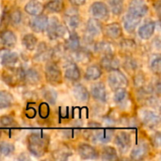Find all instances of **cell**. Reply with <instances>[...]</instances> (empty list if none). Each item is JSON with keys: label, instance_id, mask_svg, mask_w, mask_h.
Listing matches in <instances>:
<instances>
[{"label": "cell", "instance_id": "obj_1", "mask_svg": "<svg viewBox=\"0 0 161 161\" xmlns=\"http://www.w3.org/2000/svg\"><path fill=\"white\" fill-rule=\"evenodd\" d=\"M27 149L31 155L36 158L43 157L49 147V136L40 132H34L27 136Z\"/></svg>", "mask_w": 161, "mask_h": 161}, {"label": "cell", "instance_id": "obj_2", "mask_svg": "<svg viewBox=\"0 0 161 161\" xmlns=\"http://www.w3.org/2000/svg\"><path fill=\"white\" fill-rule=\"evenodd\" d=\"M25 69L22 67H5L1 73V79L8 87H17L24 83Z\"/></svg>", "mask_w": 161, "mask_h": 161}, {"label": "cell", "instance_id": "obj_3", "mask_svg": "<svg viewBox=\"0 0 161 161\" xmlns=\"http://www.w3.org/2000/svg\"><path fill=\"white\" fill-rule=\"evenodd\" d=\"M44 75L46 81L51 85H58L62 82V73L58 65V63L52 59L46 61L45 67H44Z\"/></svg>", "mask_w": 161, "mask_h": 161}, {"label": "cell", "instance_id": "obj_4", "mask_svg": "<svg viewBox=\"0 0 161 161\" xmlns=\"http://www.w3.org/2000/svg\"><path fill=\"white\" fill-rule=\"evenodd\" d=\"M46 35L51 41L58 40L65 36L68 31L63 23H61L57 17H52L48 20V24L46 26Z\"/></svg>", "mask_w": 161, "mask_h": 161}, {"label": "cell", "instance_id": "obj_5", "mask_svg": "<svg viewBox=\"0 0 161 161\" xmlns=\"http://www.w3.org/2000/svg\"><path fill=\"white\" fill-rule=\"evenodd\" d=\"M107 81L112 91L120 88H126L128 86V79L119 69L109 71L107 76Z\"/></svg>", "mask_w": 161, "mask_h": 161}, {"label": "cell", "instance_id": "obj_6", "mask_svg": "<svg viewBox=\"0 0 161 161\" xmlns=\"http://www.w3.org/2000/svg\"><path fill=\"white\" fill-rule=\"evenodd\" d=\"M63 24L67 30L75 31L80 25V15L76 7L68 8L63 13Z\"/></svg>", "mask_w": 161, "mask_h": 161}, {"label": "cell", "instance_id": "obj_7", "mask_svg": "<svg viewBox=\"0 0 161 161\" xmlns=\"http://www.w3.org/2000/svg\"><path fill=\"white\" fill-rule=\"evenodd\" d=\"M90 12L92 16L100 21L107 20L109 17V8L104 2L97 1L91 5Z\"/></svg>", "mask_w": 161, "mask_h": 161}, {"label": "cell", "instance_id": "obj_8", "mask_svg": "<svg viewBox=\"0 0 161 161\" xmlns=\"http://www.w3.org/2000/svg\"><path fill=\"white\" fill-rule=\"evenodd\" d=\"M114 143L117 146L121 154H126L131 148V136L125 131H121L116 134L114 138Z\"/></svg>", "mask_w": 161, "mask_h": 161}, {"label": "cell", "instance_id": "obj_9", "mask_svg": "<svg viewBox=\"0 0 161 161\" xmlns=\"http://www.w3.org/2000/svg\"><path fill=\"white\" fill-rule=\"evenodd\" d=\"M71 58L75 63L80 64H89L92 60V53L90 49L80 46L78 49L75 50L74 52H71Z\"/></svg>", "mask_w": 161, "mask_h": 161}, {"label": "cell", "instance_id": "obj_10", "mask_svg": "<svg viewBox=\"0 0 161 161\" xmlns=\"http://www.w3.org/2000/svg\"><path fill=\"white\" fill-rule=\"evenodd\" d=\"M17 42V38L14 32L10 29H2L0 31V47L10 50Z\"/></svg>", "mask_w": 161, "mask_h": 161}, {"label": "cell", "instance_id": "obj_11", "mask_svg": "<svg viewBox=\"0 0 161 161\" xmlns=\"http://www.w3.org/2000/svg\"><path fill=\"white\" fill-rule=\"evenodd\" d=\"M48 17L45 14H38L33 16L30 20H29V27L33 30V32L36 33H42L43 31H45L47 24H48Z\"/></svg>", "mask_w": 161, "mask_h": 161}, {"label": "cell", "instance_id": "obj_12", "mask_svg": "<svg viewBox=\"0 0 161 161\" xmlns=\"http://www.w3.org/2000/svg\"><path fill=\"white\" fill-rule=\"evenodd\" d=\"M142 124L149 128H156L159 125L160 117L158 113L150 109H143L141 111Z\"/></svg>", "mask_w": 161, "mask_h": 161}, {"label": "cell", "instance_id": "obj_13", "mask_svg": "<svg viewBox=\"0 0 161 161\" xmlns=\"http://www.w3.org/2000/svg\"><path fill=\"white\" fill-rule=\"evenodd\" d=\"M103 25L100 20L95 18H90L86 24L85 27V36H88L92 39H95L102 33Z\"/></svg>", "mask_w": 161, "mask_h": 161}, {"label": "cell", "instance_id": "obj_14", "mask_svg": "<svg viewBox=\"0 0 161 161\" xmlns=\"http://www.w3.org/2000/svg\"><path fill=\"white\" fill-rule=\"evenodd\" d=\"M77 153L82 159H98L99 152L97 149L86 142L80 143L77 146Z\"/></svg>", "mask_w": 161, "mask_h": 161}, {"label": "cell", "instance_id": "obj_15", "mask_svg": "<svg viewBox=\"0 0 161 161\" xmlns=\"http://www.w3.org/2000/svg\"><path fill=\"white\" fill-rule=\"evenodd\" d=\"M102 32L104 33V35L107 39L113 40V41L118 40L123 36V28H122L121 25L116 22L106 25L103 27Z\"/></svg>", "mask_w": 161, "mask_h": 161}, {"label": "cell", "instance_id": "obj_16", "mask_svg": "<svg viewBox=\"0 0 161 161\" xmlns=\"http://www.w3.org/2000/svg\"><path fill=\"white\" fill-rule=\"evenodd\" d=\"M149 8L144 0H130L128 4V12L143 17L147 14Z\"/></svg>", "mask_w": 161, "mask_h": 161}, {"label": "cell", "instance_id": "obj_17", "mask_svg": "<svg viewBox=\"0 0 161 161\" xmlns=\"http://www.w3.org/2000/svg\"><path fill=\"white\" fill-rule=\"evenodd\" d=\"M64 66H65L64 76L66 79H68L69 81H72V82H76L80 79V77H81L80 69L78 68V66L75 62H74L73 60H70L67 63H65Z\"/></svg>", "mask_w": 161, "mask_h": 161}, {"label": "cell", "instance_id": "obj_18", "mask_svg": "<svg viewBox=\"0 0 161 161\" xmlns=\"http://www.w3.org/2000/svg\"><path fill=\"white\" fill-rule=\"evenodd\" d=\"M34 60L38 62L48 61L52 58V48H50L45 42H41L37 46L36 53L34 55Z\"/></svg>", "mask_w": 161, "mask_h": 161}, {"label": "cell", "instance_id": "obj_19", "mask_svg": "<svg viewBox=\"0 0 161 161\" xmlns=\"http://www.w3.org/2000/svg\"><path fill=\"white\" fill-rule=\"evenodd\" d=\"M99 65L102 68V70L109 72L120 68V60L118 59V58H116L115 54L106 55V56H102Z\"/></svg>", "mask_w": 161, "mask_h": 161}, {"label": "cell", "instance_id": "obj_20", "mask_svg": "<svg viewBox=\"0 0 161 161\" xmlns=\"http://www.w3.org/2000/svg\"><path fill=\"white\" fill-rule=\"evenodd\" d=\"M91 94L95 100L102 102V103H106L108 99V94L106 86L102 82L95 83L92 86Z\"/></svg>", "mask_w": 161, "mask_h": 161}, {"label": "cell", "instance_id": "obj_21", "mask_svg": "<svg viewBox=\"0 0 161 161\" xmlns=\"http://www.w3.org/2000/svg\"><path fill=\"white\" fill-rule=\"evenodd\" d=\"M149 152H150L149 145L145 142H142L139 144H137L136 146H134V148L132 149L131 154H130V158L133 160L145 159L146 157L148 156Z\"/></svg>", "mask_w": 161, "mask_h": 161}, {"label": "cell", "instance_id": "obj_22", "mask_svg": "<svg viewBox=\"0 0 161 161\" xmlns=\"http://www.w3.org/2000/svg\"><path fill=\"white\" fill-rule=\"evenodd\" d=\"M137 42L132 40V39H128V38H125L123 39L120 43H119V49L121 54L123 55V57H128V56H132L136 50H137Z\"/></svg>", "mask_w": 161, "mask_h": 161}, {"label": "cell", "instance_id": "obj_23", "mask_svg": "<svg viewBox=\"0 0 161 161\" xmlns=\"http://www.w3.org/2000/svg\"><path fill=\"white\" fill-rule=\"evenodd\" d=\"M141 21H142V17L128 12L123 19L124 27L128 33H133L137 29Z\"/></svg>", "mask_w": 161, "mask_h": 161}, {"label": "cell", "instance_id": "obj_24", "mask_svg": "<svg viewBox=\"0 0 161 161\" xmlns=\"http://www.w3.org/2000/svg\"><path fill=\"white\" fill-rule=\"evenodd\" d=\"M93 50L101 56L115 54V46L112 42L108 41H101L98 42H94Z\"/></svg>", "mask_w": 161, "mask_h": 161}, {"label": "cell", "instance_id": "obj_25", "mask_svg": "<svg viewBox=\"0 0 161 161\" xmlns=\"http://www.w3.org/2000/svg\"><path fill=\"white\" fill-rule=\"evenodd\" d=\"M1 64L4 67H14L19 62V56L15 52H11L10 50L6 49L2 52L1 56Z\"/></svg>", "mask_w": 161, "mask_h": 161}, {"label": "cell", "instance_id": "obj_26", "mask_svg": "<svg viewBox=\"0 0 161 161\" xmlns=\"http://www.w3.org/2000/svg\"><path fill=\"white\" fill-rule=\"evenodd\" d=\"M63 45L68 52H74L75 50L78 49L81 46L80 37L75 31H70V34L63 42Z\"/></svg>", "mask_w": 161, "mask_h": 161}, {"label": "cell", "instance_id": "obj_27", "mask_svg": "<svg viewBox=\"0 0 161 161\" xmlns=\"http://www.w3.org/2000/svg\"><path fill=\"white\" fill-rule=\"evenodd\" d=\"M42 76L39 71L34 68H28L25 70L24 75V83L28 85H37L41 82Z\"/></svg>", "mask_w": 161, "mask_h": 161}, {"label": "cell", "instance_id": "obj_28", "mask_svg": "<svg viewBox=\"0 0 161 161\" xmlns=\"http://www.w3.org/2000/svg\"><path fill=\"white\" fill-rule=\"evenodd\" d=\"M155 30H156V23L154 21H149L139 28L138 34L142 40H149L154 35Z\"/></svg>", "mask_w": 161, "mask_h": 161}, {"label": "cell", "instance_id": "obj_29", "mask_svg": "<svg viewBox=\"0 0 161 161\" xmlns=\"http://www.w3.org/2000/svg\"><path fill=\"white\" fill-rule=\"evenodd\" d=\"M102 68L100 67V65L97 64H92L90 66L87 67L86 71H85V75L84 77L86 80L89 81H95L97 79H99L102 75Z\"/></svg>", "mask_w": 161, "mask_h": 161}, {"label": "cell", "instance_id": "obj_30", "mask_svg": "<svg viewBox=\"0 0 161 161\" xmlns=\"http://www.w3.org/2000/svg\"><path fill=\"white\" fill-rule=\"evenodd\" d=\"M24 9L27 14H29L31 16H35V15L42 13L43 5L39 0H29L25 4Z\"/></svg>", "mask_w": 161, "mask_h": 161}, {"label": "cell", "instance_id": "obj_31", "mask_svg": "<svg viewBox=\"0 0 161 161\" xmlns=\"http://www.w3.org/2000/svg\"><path fill=\"white\" fill-rule=\"evenodd\" d=\"M73 92H74V95L75 97V99L81 103H85L87 101H89V98H90V92L88 91V89L82 85V84H76L75 87H74V90H73Z\"/></svg>", "mask_w": 161, "mask_h": 161}, {"label": "cell", "instance_id": "obj_32", "mask_svg": "<svg viewBox=\"0 0 161 161\" xmlns=\"http://www.w3.org/2000/svg\"><path fill=\"white\" fill-rule=\"evenodd\" d=\"M64 0H48L43 6V9L51 13H58L64 9Z\"/></svg>", "mask_w": 161, "mask_h": 161}, {"label": "cell", "instance_id": "obj_33", "mask_svg": "<svg viewBox=\"0 0 161 161\" xmlns=\"http://www.w3.org/2000/svg\"><path fill=\"white\" fill-rule=\"evenodd\" d=\"M72 155H73V152L68 146L61 145L53 152L52 157L56 160H67Z\"/></svg>", "mask_w": 161, "mask_h": 161}, {"label": "cell", "instance_id": "obj_34", "mask_svg": "<svg viewBox=\"0 0 161 161\" xmlns=\"http://www.w3.org/2000/svg\"><path fill=\"white\" fill-rule=\"evenodd\" d=\"M99 158L102 160H117L119 159L116 148L111 146H106L99 153Z\"/></svg>", "mask_w": 161, "mask_h": 161}, {"label": "cell", "instance_id": "obj_35", "mask_svg": "<svg viewBox=\"0 0 161 161\" xmlns=\"http://www.w3.org/2000/svg\"><path fill=\"white\" fill-rule=\"evenodd\" d=\"M8 24H11L13 26H17L22 22V12L19 8H11L8 9Z\"/></svg>", "mask_w": 161, "mask_h": 161}, {"label": "cell", "instance_id": "obj_36", "mask_svg": "<svg viewBox=\"0 0 161 161\" xmlns=\"http://www.w3.org/2000/svg\"><path fill=\"white\" fill-rule=\"evenodd\" d=\"M14 98L8 91H0V109H6L13 105Z\"/></svg>", "mask_w": 161, "mask_h": 161}, {"label": "cell", "instance_id": "obj_37", "mask_svg": "<svg viewBox=\"0 0 161 161\" xmlns=\"http://www.w3.org/2000/svg\"><path fill=\"white\" fill-rule=\"evenodd\" d=\"M123 67L127 73L134 74L139 69V63L134 58H132V56H128L125 57V59L123 61Z\"/></svg>", "mask_w": 161, "mask_h": 161}, {"label": "cell", "instance_id": "obj_38", "mask_svg": "<svg viewBox=\"0 0 161 161\" xmlns=\"http://www.w3.org/2000/svg\"><path fill=\"white\" fill-rule=\"evenodd\" d=\"M22 43L24 45V47L29 51H32L36 48L37 44H38V39L37 37L32 34V33H28L25 34L23 39H22Z\"/></svg>", "mask_w": 161, "mask_h": 161}, {"label": "cell", "instance_id": "obj_39", "mask_svg": "<svg viewBox=\"0 0 161 161\" xmlns=\"http://www.w3.org/2000/svg\"><path fill=\"white\" fill-rule=\"evenodd\" d=\"M114 92H115V93H114L113 99H114V102L117 105L123 106V105L127 103V101H128V92L125 90V88H120V89L115 90Z\"/></svg>", "mask_w": 161, "mask_h": 161}, {"label": "cell", "instance_id": "obj_40", "mask_svg": "<svg viewBox=\"0 0 161 161\" xmlns=\"http://www.w3.org/2000/svg\"><path fill=\"white\" fill-rule=\"evenodd\" d=\"M124 1L125 0H108V6L110 8L109 10H111L114 15H121L125 8Z\"/></svg>", "mask_w": 161, "mask_h": 161}, {"label": "cell", "instance_id": "obj_41", "mask_svg": "<svg viewBox=\"0 0 161 161\" xmlns=\"http://www.w3.org/2000/svg\"><path fill=\"white\" fill-rule=\"evenodd\" d=\"M149 66L151 71L157 75H160V70H161V58L160 55L159 54H155L151 57L150 61H149Z\"/></svg>", "mask_w": 161, "mask_h": 161}, {"label": "cell", "instance_id": "obj_42", "mask_svg": "<svg viewBox=\"0 0 161 161\" xmlns=\"http://www.w3.org/2000/svg\"><path fill=\"white\" fill-rule=\"evenodd\" d=\"M42 95L44 97V99L50 103L51 105H54L57 102V98H58V94L57 92L51 89V88H43L42 89Z\"/></svg>", "mask_w": 161, "mask_h": 161}, {"label": "cell", "instance_id": "obj_43", "mask_svg": "<svg viewBox=\"0 0 161 161\" xmlns=\"http://www.w3.org/2000/svg\"><path fill=\"white\" fill-rule=\"evenodd\" d=\"M15 151V147L12 143L8 142H0V155L4 157H8L12 155Z\"/></svg>", "mask_w": 161, "mask_h": 161}, {"label": "cell", "instance_id": "obj_44", "mask_svg": "<svg viewBox=\"0 0 161 161\" xmlns=\"http://www.w3.org/2000/svg\"><path fill=\"white\" fill-rule=\"evenodd\" d=\"M133 84L137 89L145 86L146 85V75L142 72L137 71V73L135 74V75L133 77Z\"/></svg>", "mask_w": 161, "mask_h": 161}, {"label": "cell", "instance_id": "obj_45", "mask_svg": "<svg viewBox=\"0 0 161 161\" xmlns=\"http://www.w3.org/2000/svg\"><path fill=\"white\" fill-rule=\"evenodd\" d=\"M0 124L3 127H6V128H13V127H16L18 125L15 119L9 115L2 116L0 118Z\"/></svg>", "mask_w": 161, "mask_h": 161}, {"label": "cell", "instance_id": "obj_46", "mask_svg": "<svg viewBox=\"0 0 161 161\" xmlns=\"http://www.w3.org/2000/svg\"><path fill=\"white\" fill-rule=\"evenodd\" d=\"M152 142H153V145L156 147V148H158L160 146V142H161V136L160 133L158 131L154 134L153 136V139H152Z\"/></svg>", "mask_w": 161, "mask_h": 161}, {"label": "cell", "instance_id": "obj_47", "mask_svg": "<svg viewBox=\"0 0 161 161\" xmlns=\"http://www.w3.org/2000/svg\"><path fill=\"white\" fill-rule=\"evenodd\" d=\"M87 0H69V2L75 6V7H80V6H83L85 3H86Z\"/></svg>", "mask_w": 161, "mask_h": 161}, {"label": "cell", "instance_id": "obj_48", "mask_svg": "<svg viewBox=\"0 0 161 161\" xmlns=\"http://www.w3.org/2000/svg\"><path fill=\"white\" fill-rule=\"evenodd\" d=\"M0 135H1V131H0Z\"/></svg>", "mask_w": 161, "mask_h": 161}]
</instances>
